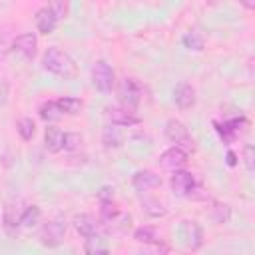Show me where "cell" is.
Wrapping results in <instances>:
<instances>
[{
    "label": "cell",
    "instance_id": "obj_27",
    "mask_svg": "<svg viewBox=\"0 0 255 255\" xmlns=\"http://www.w3.org/2000/svg\"><path fill=\"white\" fill-rule=\"evenodd\" d=\"M143 211H145L147 215H151V217H161V215H165V207H163L159 201H155V199H145V201H143Z\"/></svg>",
    "mask_w": 255,
    "mask_h": 255
},
{
    "label": "cell",
    "instance_id": "obj_12",
    "mask_svg": "<svg viewBox=\"0 0 255 255\" xmlns=\"http://www.w3.org/2000/svg\"><path fill=\"white\" fill-rule=\"evenodd\" d=\"M34 22H36V28L40 34H52L58 26V18L54 16V12L50 8H40L34 16Z\"/></svg>",
    "mask_w": 255,
    "mask_h": 255
},
{
    "label": "cell",
    "instance_id": "obj_30",
    "mask_svg": "<svg viewBox=\"0 0 255 255\" xmlns=\"http://www.w3.org/2000/svg\"><path fill=\"white\" fill-rule=\"evenodd\" d=\"M243 161H245L247 171L251 173L255 169V147L253 145H245L243 147Z\"/></svg>",
    "mask_w": 255,
    "mask_h": 255
},
{
    "label": "cell",
    "instance_id": "obj_9",
    "mask_svg": "<svg viewBox=\"0 0 255 255\" xmlns=\"http://www.w3.org/2000/svg\"><path fill=\"white\" fill-rule=\"evenodd\" d=\"M185 163H187V151L183 147H179V145H173V147L165 149L159 155V165L163 169H169V171L181 169Z\"/></svg>",
    "mask_w": 255,
    "mask_h": 255
},
{
    "label": "cell",
    "instance_id": "obj_1",
    "mask_svg": "<svg viewBox=\"0 0 255 255\" xmlns=\"http://www.w3.org/2000/svg\"><path fill=\"white\" fill-rule=\"evenodd\" d=\"M42 64H44V68H46L50 74H54V76H58V78H62V80H74V78L78 76V66H76V62H74L66 52H62L60 48H48V50L44 52Z\"/></svg>",
    "mask_w": 255,
    "mask_h": 255
},
{
    "label": "cell",
    "instance_id": "obj_10",
    "mask_svg": "<svg viewBox=\"0 0 255 255\" xmlns=\"http://www.w3.org/2000/svg\"><path fill=\"white\" fill-rule=\"evenodd\" d=\"M131 185H133L135 191L147 193V191H151V189H155V187L161 185V177L155 171H151V169H141V171H135L133 173Z\"/></svg>",
    "mask_w": 255,
    "mask_h": 255
},
{
    "label": "cell",
    "instance_id": "obj_26",
    "mask_svg": "<svg viewBox=\"0 0 255 255\" xmlns=\"http://www.w3.org/2000/svg\"><path fill=\"white\" fill-rule=\"evenodd\" d=\"M215 129H217L219 137H221L225 143H231V141L235 139V135H237V131H235V128L231 126V122H229V120H227V122H223V124H217V122H215Z\"/></svg>",
    "mask_w": 255,
    "mask_h": 255
},
{
    "label": "cell",
    "instance_id": "obj_20",
    "mask_svg": "<svg viewBox=\"0 0 255 255\" xmlns=\"http://www.w3.org/2000/svg\"><path fill=\"white\" fill-rule=\"evenodd\" d=\"M181 44H183L187 50L201 52V50H203V46H205V38H203L197 30H189V32H185V34H183Z\"/></svg>",
    "mask_w": 255,
    "mask_h": 255
},
{
    "label": "cell",
    "instance_id": "obj_22",
    "mask_svg": "<svg viewBox=\"0 0 255 255\" xmlns=\"http://www.w3.org/2000/svg\"><path fill=\"white\" fill-rule=\"evenodd\" d=\"M62 116H64V114H62V110L58 108L56 102H46V104L40 106V118H42L44 122H48V124L58 122Z\"/></svg>",
    "mask_w": 255,
    "mask_h": 255
},
{
    "label": "cell",
    "instance_id": "obj_25",
    "mask_svg": "<svg viewBox=\"0 0 255 255\" xmlns=\"http://www.w3.org/2000/svg\"><path fill=\"white\" fill-rule=\"evenodd\" d=\"M48 8L54 12V16L58 20L68 18V14H70V0H48Z\"/></svg>",
    "mask_w": 255,
    "mask_h": 255
},
{
    "label": "cell",
    "instance_id": "obj_21",
    "mask_svg": "<svg viewBox=\"0 0 255 255\" xmlns=\"http://www.w3.org/2000/svg\"><path fill=\"white\" fill-rule=\"evenodd\" d=\"M133 239L137 243H143V245H153V243H159V235L153 227L145 225V227H137L133 231Z\"/></svg>",
    "mask_w": 255,
    "mask_h": 255
},
{
    "label": "cell",
    "instance_id": "obj_31",
    "mask_svg": "<svg viewBox=\"0 0 255 255\" xmlns=\"http://www.w3.org/2000/svg\"><path fill=\"white\" fill-rule=\"evenodd\" d=\"M98 199H100V201L114 199V187H102V189H100V193H98Z\"/></svg>",
    "mask_w": 255,
    "mask_h": 255
},
{
    "label": "cell",
    "instance_id": "obj_33",
    "mask_svg": "<svg viewBox=\"0 0 255 255\" xmlns=\"http://www.w3.org/2000/svg\"><path fill=\"white\" fill-rule=\"evenodd\" d=\"M239 4L247 10H255V0H239Z\"/></svg>",
    "mask_w": 255,
    "mask_h": 255
},
{
    "label": "cell",
    "instance_id": "obj_3",
    "mask_svg": "<svg viewBox=\"0 0 255 255\" xmlns=\"http://www.w3.org/2000/svg\"><path fill=\"white\" fill-rule=\"evenodd\" d=\"M118 96H120V102L122 106H128V108H133L141 102V96H143V88L137 80L133 78H124L120 82V88H118Z\"/></svg>",
    "mask_w": 255,
    "mask_h": 255
},
{
    "label": "cell",
    "instance_id": "obj_8",
    "mask_svg": "<svg viewBox=\"0 0 255 255\" xmlns=\"http://www.w3.org/2000/svg\"><path fill=\"white\" fill-rule=\"evenodd\" d=\"M108 118L112 120V124L120 126V128H128V126H135L141 122V118L133 112V108L128 106H114L108 108Z\"/></svg>",
    "mask_w": 255,
    "mask_h": 255
},
{
    "label": "cell",
    "instance_id": "obj_4",
    "mask_svg": "<svg viewBox=\"0 0 255 255\" xmlns=\"http://www.w3.org/2000/svg\"><path fill=\"white\" fill-rule=\"evenodd\" d=\"M64 237H66V221H62V219H52V221L44 223V227L40 229V243L46 247L62 245Z\"/></svg>",
    "mask_w": 255,
    "mask_h": 255
},
{
    "label": "cell",
    "instance_id": "obj_19",
    "mask_svg": "<svg viewBox=\"0 0 255 255\" xmlns=\"http://www.w3.org/2000/svg\"><path fill=\"white\" fill-rule=\"evenodd\" d=\"M40 217H42L40 207L38 205H28L20 215V225L26 227V229H32V227H36L40 223Z\"/></svg>",
    "mask_w": 255,
    "mask_h": 255
},
{
    "label": "cell",
    "instance_id": "obj_5",
    "mask_svg": "<svg viewBox=\"0 0 255 255\" xmlns=\"http://www.w3.org/2000/svg\"><path fill=\"white\" fill-rule=\"evenodd\" d=\"M177 233H179V239H181V243H183L185 249L195 251L203 243V231H201V227H199L197 221H189V219L181 221Z\"/></svg>",
    "mask_w": 255,
    "mask_h": 255
},
{
    "label": "cell",
    "instance_id": "obj_17",
    "mask_svg": "<svg viewBox=\"0 0 255 255\" xmlns=\"http://www.w3.org/2000/svg\"><path fill=\"white\" fill-rule=\"evenodd\" d=\"M102 143L106 147H120L124 143V131L120 129V126H116V124L106 126L102 131Z\"/></svg>",
    "mask_w": 255,
    "mask_h": 255
},
{
    "label": "cell",
    "instance_id": "obj_24",
    "mask_svg": "<svg viewBox=\"0 0 255 255\" xmlns=\"http://www.w3.org/2000/svg\"><path fill=\"white\" fill-rule=\"evenodd\" d=\"M16 129H18V133L24 141H30L36 133V124H34L32 118H20L18 124H16Z\"/></svg>",
    "mask_w": 255,
    "mask_h": 255
},
{
    "label": "cell",
    "instance_id": "obj_11",
    "mask_svg": "<svg viewBox=\"0 0 255 255\" xmlns=\"http://www.w3.org/2000/svg\"><path fill=\"white\" fill-rule=\"evenodd\" d=\"M36 48H38V38H36L32 32L20 34V36L14 40V44H12L14 54H18V56H22V58H26V60H30V58L36 56Z\"/></svg>",
    "mask_w": 255,
    "mask_h": 255
},
{
    "label": "cell",
    "instance_id": "obj_18",
    "mask_svg": "<svg viewBox=\"0 0 255 255\" xmlns=\"http://www.w3.org/2000/svg\"><path fill=\"white\" fill-rule=\"evenodd\" d=\"M84 251L90 253V255H100V253H108L110 251V245H108V241L100 233H94V235H88L86 237Z\"/></svg>",
    "mask_w": 255,
    "mask_h": 255
},
{
    "label": "cell",
    "instance_id": "obj_15",
    "mask_svg": "<svg viewBox=\"0 0 255 255\" xmlns=\"http://www.w3.org/2000/svg\"><path fill=\"white\" fill-rule=\"evenodd\" d=\"M22 207H20V201H16V205L14 203H8L6 207H4V227H6V231L12 235V233H16V229H18V225H20V215H22Z\"/></svg>",
    "mask_w": 255,
    "mask_h": 255
},
{
    "label": "cell",
    "instance_id": "obj_16",
    "mask_svg": "<svg viewBox=\"0 0 255 255\" xmlns=\"http://www.w3.org/2000/svg\"><path fill=\"white\" fill-rule=\"evenodd\" d=\"M44 145L48 151L58 153L60 149H64V131L58 128H46L44 133Z\"/></svg>",
    "mask_w": 255,
    "mask_h": 255
},
{
    "label": "cell",
    "instance_id": "obj_28",
    "mask_svg": "<svg viewBox=\"0 0 255 255\" xmlns=\"http://www.w3.org/2000/svg\"><path fill=\"white\" fill-rule=\"evenodd\" d=\"M211 217L215 219V223H225L229 219V207L225 203H213V209H211Z\"/></svg>",
    "mask_w": 255,
    "mask_h": 255
},
{
    "label": "cell",
    "instance_id": "obj_32",
    "mask_svg": "<svg viewBox=\"0 0 255 255\" xmlns=\"http://www.w3.org/2000/svg\"><path fill=\"white\" fill-rule=\"evenodd\" d=\"M227 165H229V167H233V165H237V155H235V153H233L231 149L227 151Z\"/></svg>",
    "mask_w": 255,
    "mask_h": 255
},
{
    "label": "cell",
    "instance_id": "obj_23",
    "mask_svg": "<svg viewBox=\"0 0 255 255\" xmlns=\"http://www.w3.org/2000/svg\"><path fill=\"white\" fill-rule=\"evenodd\" d=\"M56 104H58V108L62 110V114H70V116H74V114H78V112L82 110V100H78V98H70V96L58 98Z\"/></svg>",
    "mask_w": 255,
    "mask_h": 255
},
{
    "label": "cell",
    "instance_id": "obj_2",
    "mask_svg": "<svg viewBox=\"0 0 255 255\" xmlns=\"http://www.w3.org/2000/svg\"><path fill=\"white\" fill-rule=\"evenodd\" d=\"M92 84L98 92H112L114 84H116V74H114V68L106 62V60H98L92 68Z\"/></svg>",
    "mask_w": 255,
    "mask_h": 255
},
{
    "label": "cell",
    "instance_id": "obj_6",
    "mask_svg": "<svg viewBox=\"0 0 255 255\" xmlns=\"http://www.w3.org/2000/svg\"><path fill=\"white\" fill-rule=\"evenodd\" d=\"M169 185H171V191L179 197H191L193 189L197 187L195 177L185 169H175L173 175L169 177Z\"/></svg>",
    "mask_w": 255,
    "mask_h": 255
},
{
    "label": "cell",
    "instance_id": "obj_7",
    "mask_svg": "<svg viewBox=\"0 0 255 255\" xmlns=\"http://www.w3.org/2000/svg\"><path fill=\"white\" fill-rule=\"evenodd\" d=\"M163 133H165V137L169 139V141H173L175 145H179V147H193L191 143V137H189V131H187V128H185V124L183 122H179V120H169L167 124H165V129H163Z\"/></svg>",
    "mask_w": 255,
    "mask_h": 255
},
{
    "label": "cell",
    "instance_id": "obj_14",
    "mask_svg": "<svg viewBox=\"0 0 255 255\" xmlns=\"http://www.w3.org/2000/svg\"><path fill=\"white\" fill-rule=\"evenodd\" d=\"M98 221L96 217H92L90 213H80L74 217V229L82 235V237H88V235H94L98 233Z\"/></svg>",
    "mask_w": 255,
    "mask_h": 255
},
{
    "label": "cell",
    "instance_id": "obj_29",
    "mask_svg": "<svg viewBox=\"0 0 255 255\" xmlns=\"http://www.w3.org/2000/svg\"><path fill=\"white\" fill-rule=\"evenodd\" d=\"M80 143H82V135L80 133H64V149H68V151H74V149H78L80 147Z\"/></svg>",
    "mask_w": 255,
    "mask_h": 255
},
{
    "label": "cell",
    "instance_id": "obj_13",
    "mask_svg": "<svg viewBox=\"0 0 255 255\" xmlns=\"http://www.w3.org/2000/svg\"><path fill=\"white\" fill-rule=\"evenodd\" d=\"M173 100H175L177 108L187 110V108H191L195 104V90L187 82H179L175 86V90H173Z\"/></svg>",
    "mask_w": 255,
    "mask_h": 255
}]
</instances>
